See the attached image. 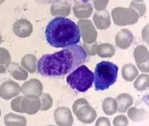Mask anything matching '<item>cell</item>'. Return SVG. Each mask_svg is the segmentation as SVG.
Returning <instances> with one entry per match:
<instances>
[{"instance_id": "13", "label": "cell", "mask_w": 149, "mask_h": 126, "mask_svg": "<svg viewBox=\"0 0 149 126\" xmlns=\"http://www.w3.org/2000/svg\"><path fill=\"white\" fill-rule=\"evenodd\" d=\"M13 32L19 37L25 38L29 36L33 32V26L31 22L26 20H19L13 25Z\"/></svg>"}, {"instance_id": "26", "label": "cell", "mask_w": 149, "mask_h": 126, "mask_svg": "<svg viewBox=\"0 0 149 126\" xmlns=\"http://www.w3.org/2000/svg\"><path fill=\"white\" fill-rule=\"evenodd\" d=\"M134 88L138 91H144L148 88L149 76L148 74H141L134 83Z\"/></svg>"}, {"instance_id": "35", "label": "cell", "mask_w": 149, "mask_h": 126, "mask_svg": "<svg viewBox=\"0 0 149 126\" xmlns=\"http://www.w3.org/2000/svg\"><path fill=\"white\" fill-rule=\"evenodd\" d=\"M2 36L0 35V44L2 43Z\"/></svg>"}, {"instance_id": "9", "label": "cell", "mask_w": 149, "mask_h": 126, "mask_svg": "<svg viewBox=\"0 0 149 126\" xmlns=\"http://www.w3.org/2000/svg\"><path fill=\"white\" fill-rule=\"evenodd\" d=\"M54 115L57 125L70 126L74 124V118L72 112L68 108L59 107L54 111Z\"/></svg>"}, {"instance_id": "33", "label": "cell", "mask_w": 149, "mask_h": 126, "mask_svg": "<svg viewBox=\"0 0 149 126\" xmlns=\"http://www.w3.org/2000/svg\"><path fill=\"white\" fill-rule=\"evenodd\" d=\"M131 7H133L134 9H137L138 12L140 13V16H143L145 13V6L144 4H139L138 2H132L131 4Z\"/></svg>"}, {"instance_id": "18", "label": "cell", "mask_w": 149, "mask_h": 126, "mask_svg": "<svg viewBox=\"0 0 149 126\" xmlns=\"http://www.w3.org/2000/svg\"><path fill=\"white\" fill-rule=\"evenodd\" d=\"M26 122V118L14 113H9L4 118L5 125L7 126H25Z\"/></svg>"}, {"instance_id": "38", "label": "cell", "mask_w": 149, "mask_h": 126, "mask_svg": "<svg viewBox=\"0 0 149 126\" xmlns=\"http://www.w3.org/2000/svg\"><path fill=\"white\" fill-rule=\"evenodd\" d=\"M137 1H141V0H137Z\"/></svg>"}, {"instance_id": "7", "label": "cell", "mask_w": 149, "mask_h": 126, "mask_svg": "<svg viewBox=\"0 0 149 126\" xmlns=\"http://www.w3.org/2000/svg\"><path fill=\"white\" fill-rule=\"evenodd\" d=\"M81 36L85 43H92L97 39V31L90 20H80L78 22Z\"/></svg>"}, {"instance_id": "10", "label": "cell", "mask_w": 149, "mask_h": 126, "mask_svg": "<svg viewBox=\"0 0 149 126\" xmlns=\"http://www.w3.org/2000/svg\"><path fill=\"white\" fill-rule=\"evenodd\" d=\"M20 92V87L18 83L13 80H7L0 86V97L4 100H9L16 97Z\"/></svg>"}, {"instance_id": "21", "label": "cell", "mask_w": 149, "mask_h": 126, "mask_svg": "<svg viewBox=\"0 0 149 126\" xmlns=\"http://www.w3.org/2000/svg\"><path fill=\"white\" fill-rule=\"evenodd\" d=\"M75 16L78 18H87L91 15L93 9L91 5L87 4H77L74 8Z\"/></svg>"}, {"instance_id": "22", "label": "cell", "mask_w": 149, "mask_h": 126, "mask_svg": "<svg viewBox=\"0 0 149 126\" xmlns=\"http://www.w3.org/2000/svg\"><path fill=\"white\" fill-rule=\"evenodd\" d=\"M11 56L6 49L0 47V74L6 72L7 67L11 64Z\"/></svg>"}, {"instance_id": "2", "label": "cell", "mask_w": 149, "mask_h": 126, "mask_svg": "<svg viewBox=\"0 0 149 126\" xmlns=\"http://www.w3.org/2000/svg\"><path fill=\"white\" fill-rule=\"evenodd\" d=\"M46 39L50 46L55 48H66L80 42V28L70 19L56 17L48 23L46 28Z\"/></svg>"}, {"instance_id": "27", "label": "cell", "mask_w": 149, "mask_h": 126, "mask_svg": "<svg viewBox=\"0 0 149 126\" xmlns=\"http://www.w3.org/2000/svg\"><path fill=\"white\" fill-rule=\"evenodd\" d=\"M51 12L54 16H68L70 12V6L68 4H54L52 6Z\"/></svg>"}, {"instance_id": "28", "label": "cell", "mask_w": 149, "mask_h": 126, "mask_svg": "<svg viewBox=\"0 0 149 126\" xmlns=\"http://www.w3.org/2000/svg\"><path fill=\"white\" fill-rule=\"evenodd\" d=\"M40 102H41V108L40 110L42 111L50 109L53 106V98L48 94L42 93L40 95Z\"/></svg>"}, {"instance_id": "8", "label": "cell", "mask_w": 149, "mask_h": 126, "mask_svg": "<svg viewBox=\"0 0 149 126\" xmlns=\"http://www.w3.org/2000/svg\"><path fill=\"white\" fill-rule=\"evenodd\" d=\"M134 57L135 59L137 66L141 71L148 73L149 65H148V50L144 46H138L134 51Z\"/></svg>"}, {"instance_id": "16", "label": "cell", "mask_w": 149, "mask_h": 126, "mask_svg": "<svg viewBox=\"0 0 149 126\" xmlns=\"http://www.w3.org/2000/svg\"><path fill=\"white\" fill-rule=\"evenodd\" d=\"M93 21L98 29H107L111 26V17L109 13L107 10L96 13L95 15L93 16Z\"/></svg>"}, {"instance_id": "14", "label": "cell", "mask_w": 149, "mask_h": 126, "mask_svg": "<svg viewBox=\"0 0 149 126\" xmlns=\"http://www.w3.org/2000/svg\"><path fill=\"white\" fill-rule=\"evenodd\" d=\"M133 34L127 29H122L116 36V44L119 48L126 50L129 48L133 41Z\"/></svg>"}, {"instance_id": "3", "label": "cell", "mask_w": 149, "mask_h": 126, "mask_svg": "<svg viewBox=\"0 0 149 126\" xmlns=\"http://www.w3.org/2000/svg\"><path fill=\"white\" fill-rule=\"evenodd\" d=\"M118 66L109 61H101L97 64L94 71V87L96 91H104L117 80Z\"/></svg>"}, {"instance_id": "6", "label": "cell", "mask_w": 149, "mask_h": 126, "mask_svg": "<svg viewBox=\"0 0 149 126\" xmlns=\"http://www.w3.org/2000/svg\"><path fill=\"white\" fill-rule=\"evenodd\" d=\"M113 21L118 26H126L135 23L138 20V15L135 10L126 8H116L112 11Z\"/></svg>"}, {"instance_id": "20", "label": "cell", "mask_w": 149, "mask_h": 126, "mask_svg": "<svg viewBox=\"0 0 149 126\" xmlns=\"http://www.w3.org/2000/svg\"><path fill=\"white\" fill-rule=\"evenodd\" d=\"M138 71L134 65L131 64H126L122 68V77L127 82L133 81L138 76Z\"/></svg>"}, {"instance_id": "11", "label": "cell", "mask_w": 149, "mask_h": 126, "mask_svg": "<svg viewBox=\"0 0 149 126\" xmlns=\"http://www.w3.org/2000/svg\"><path fill=\"white\" fill-rule=\"evenodd\" d=\"M42 83L38 79H31L28 81L25 82L22 86L20 87V91L26 96H36L40 97L42 94Z\"/></svg>"}, {"instance_id": "23", "label": "cell", "mask_w": 149, "mask_h": 126, "mask_svg": "<svg viewBox=\"0 0 149 126\" xmlns=\"http://www.w3.org/2000/svg\"><path fill=\"white\" fill-rule=\"evenodd\" d=\"M127 115L131 121L139 122L145 119V118L147 116V111L144 108H138L133 107L128 110Z\"/></svg>"}, {"instance_id": "12", "label": "cell", "mask_w": 149, "mask_h": 126, "mask_svg": "<svg viewBox=\"0 0 149 126\" xmlns=\"http://www.w3.org/2000/svg\"><path fill=\"white\" fill-rule=\"evenodd\" d=\"M41 108V102L39 97L36 96H26L22 101V109L23 113L28 115H35Z\"/></svg>"}, {"instance_id": "31", "label": "cell", "mask_w": 149, "mask_h": 126, "mask_svg": "<svg viewBox=\"0 0 149 126\" xmlns=\"http://www.w3.org/2000/svg\"><path fill=\"white\" fill-rule=\"evenodd\" d=\"M114 126H126L128 125V119L125 115H118L113 121Z\"/></svg>"}, {"instance_id": "37", "label": "cell", "mask_w": 149, "mask_h": 126, "mask_svg": "<svg viewBox=\"0 0 149 126\" xmlns=\"http://www.w3.org/2000/svg\"><path fill=\"white\" fill-rule=\"evenodd\" d=\"M1 114H2V112H1V110H0V116H1Z\"/></svg>"}, {"instance_id": "24", "label": "cell", "mask_w": 149, "mask_h": 126, "mask_svg": "<svg viewBox=\"0 0 149 126\" xmlns=\"http://www.w3.org/2000/svg\"><path fill=\"white\" fill-rule=\"evenodd\" d=\"M115 53V49L109 43H103L97 47V53L100 57L111 58Z\"/></svg>"}, {"instance_id": "1", "label": "cell", "mask_w": 149, "mask_h": 126, "mask_svg": "<svg viewBox=\"0 0 149 126\" xmlns=\"http://www.w3.org/2000/svg\"><path fill=\"white\" fill-rule=\"evenodd\" d=\"M87 60L88 55L84 48L76 44L56 53L43 55L36 69L44 77H59L70 73Z\"/></svg>"}, {"instance_id": "30", "label": "cell", "mask_w": 149, "mask_h": 126, "mask_svg": "<svg viewBox=\"0 0 149 126\" xmlns=\"http://www.w3.org/2000/svg\"><path fill=\"white\" fill-rule=\"evenodd\" d=\"M23 99L22 96L16 97L13 99L11 102V108L16 112L23 113V111L22 109V101Z\"/></svg>"}, {"instance_id": "32", "label": "cell", "mask_w": 149, "mask_h": 126, "mask_svg": "<svg viewBox=\"0 0 149 126\" xmlns=\"http://www.w3.org/2000/svg\"><path fill=\"white\" fill-rule=\"evenodd\" d=\"M109 0H94V6L97 10L104 9Z\"/></svg>"}, {"instance_id": "29", "label": "cell", "mask_w": 149, "mask_h": 126, "mask_svg": "<svg viewBox=\"0 0 149 126\" xmlns=\"http://www.w3.org/2000/svg\"><path fill=\"white\" fill-rule=\"evenodd\" d=\"M82 47L88 56H94L97 53V43H83Z\"/></svg>"}, {"instance_id": "4", "label": "cell", "mask_w": 149, "mask_h": 126, "mask_svg": "<svg viewBox=\"0 0 149 126\" xmlns=\"http://www.w3.org/2000/svg\"><path fill=\"white\" fill-rule=\"evenodd\" d=\"M94 75L87 66L81 65L67 76V82L72 89L78 92H85L92 87Z\"/></svg>"}, {"instance_id": "25", "label": "cell", "mask_w": 149, "mask_h": 126, "mask_svg": "<svg viewBox=\"0 0 149 126\" xmlns=\"http://www.w3.org/2000/svg\"><path fill=\"white\" fill-rule=\"evenodd\" d=\"M104 112L107 115H112L117 112V103L115 99L112 97H107L104 100L102 104Z\"/></svg>"}, {"instance_id": "5", "label": "cell", "mask_w": 149, "mask_h": 126, "mask_svg": "<svg viewBox=\"0 0 149 126\" xmlns=\"http://www.w3.org/2000/svg\"><path fill=\"white\" fill-rule=\"evenodd\" d=\"M73 111L80 122L85 124H91L95 121L97 112L87 100L84 98L77 99L73 104Z\"/></svg>"}, {"instance_id": "15", "label": "cell", "mask_w": 149, "mask_h": 126, "mask_svg": "<svg viewBox=\"0 0 149 126\" xmlns=\"http://www.w3.org/2000/svg\"><path fill=\"white\" fill-rule=\"evenodd\" d=\"M117 110L120 113H125L133 104L134 100L129 94L123 93L119 94L115 99Z\"/></svg>"}, {"instance_id": "34", "label": "cell", "mask_w": 149, "mask_h": 126, "mask_svg": "<svg viewBox=\"0 0 149 126\" xmlns=\"http://www.w3.org/2000/svg\"><path fill=\"white\" fill-rule=\"evenodd\" d=\"M96 126H110L111 125V122L107 118L100 117L98 118V120L96 122Z\"/></svg>"}, {"instance_id": "19", "label": "cell", "mask_w": 149, "mask_h": 126, "mask_svg": "<svg viewBox=\"0 0 149 126\" xmlns=\"http://www.w3.org/2000/svg\"><path fill=\"white\" fill-rule=\"evenodd\" d=\"M36 62H37V58L36 56L33 54H27L22 57L21 64L25 70L29 71V73L33 74L36 71Z\"/></svg>"}, {"instance_id": "36", "label": "cell", "mask_w": 149, "mask_h": 126, "mask_svg": "<svg viewBox=\"0 0 149 126\" xmlns=\"http://www.w3.org/2000/svg\"><path fill=\"white\" fill-rule=\"evenodd\" d=\"M5 0H0V4H2V3H3L4 2Z\"/></svg>"}, {"instance_id": "17", "label": "cell", "mask_w": 149, "mask_h": 126, "mask_svg": "<svg viewBox=\"0 0 149 126\" xmlns=\"http://www.w3.org/2000/svg\"><path fill=\"white\" fill-rule=\"evenodd\" d=\"M7 68L10 75L17 80H25L28 78V72L16 63L11 62Z\"/></svg>"}]
</instances>
